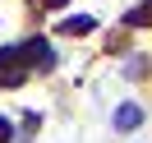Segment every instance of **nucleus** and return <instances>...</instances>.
I'll list each match as a JSON object with an SVG mask.
<instances>
[{
    "label": "nucleus",
    "instance_id": "obj_3",
    "mask_svg": "<svg viewBox=\"0 0 152 143\" xmlns=\"http://www.w3.org/2000/svg\"><path fill=\"white\" fill-rule=\"evenodd\" d=\"M0 143H10V120H0Z\"/></svg>",
    "mask_w": 152,
    "mask_h": 143
},
{
    "label": "nucleus",
    "instance_id": "obj_4",
    "mask_svg": "<svg viewBox=\"0 0 152 143\" xmlns=\"http://www.w3.org/2000/svg\"><path fill=\"white\" fill-rule=\"evenodd\" d=\"M46 5H65V0H46Z\"/></svg>",
    "mask_w": 152,
    "mask_h": 143
},
{
    "label": "nucleus",
    "instance_id": "obj_1",
    "mask_svg": "<svg viewBox=\"0 0 152 143\" xmlns=\"http://www.w3.org/2000/svg\"><path fill=\"white\" fill-rule=\"evenodd\" d=\"M138 120H143V111H138V106H120V111H115V129H134Z\"/></svg>",
    "mask_w": 152,
    "mask_h": 143
},
{
    "label": "nucleus",
    "instance_id": "obj_2",
    "mask_svg": "<svg viewBox=\"0 0 152 143\" xmlns=\"http://www.w3.org/2000/svg\"><path fill=\"white\" fill-rule=\"evenodd\" d=\"M60 28H65V32H88V28H92V19H88V14H74V19H65Z\"/></svg>",
    "mask_w": 152,
    "mask_h": 143
}]
</instances>
